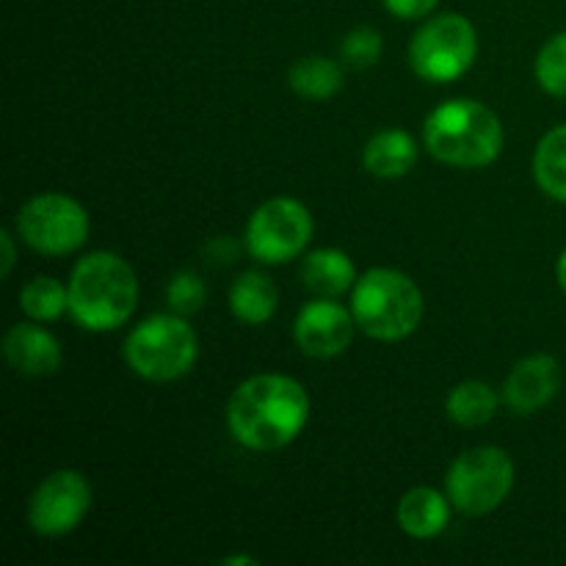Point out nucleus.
<instances>
[{"label":"nucleus","instance_id":"20","mask_svg":"<svg viewBox=\"0 0 566 566\" xmlns=\"http://www.w3.org/2000/svg\"><path fill=\"white\" fill-rule=\"evenodd\" d=\"M534 177L547 197L566 202V125L553 127L536 144Z\"/></svg>","mask_w":566,"mask_h":566},{"label":"nucleus","instance_id":"17","mask_svg":"<svg viewBox=\"0 0 566 566\" xmlns=\"http://www.w3.org/2000/svg\"><path fill=\"white\" fill-rule=\"evenodd\" d=\"M365 169L376 177H385V180H396L412 171L415 160H418V144L409 136L407 130H381L365 144Z\"/></svg>","mask_w":566,"mask_h":566},{"label":"nucleus","instance_id":"21","mask_svg":"<svg viewBox=\"0 0 566 566\" xmlns=\"http://www.w3.org/2000/svg\"><path fill=\"white\" fill-rule=\"evenodd\" d=\"M20 310L39 324L59 321L70 310V287H64L53 276H33L22 285Z\"/></svg>","mask_w":566,"mask_h":566},{"label":"nucleus","instance_id":"5","mask_svg":"<svg viewBox=\"0 0 566 566\" xmlns=\"http://www.w3.org/2000/svg\"><path fill=\"white\" fill-rule=\"evenodd\" d=\"M199 357V337L182 315H153L125 340V363L147 381L182 379Z\"/></svg>","mask_w":566,"mask_h":566},{"label":"nucleus","instance_id":"28","mask_svg":"<svg viewBox=\"0 0 566 566\" xmlns=\"http://www.w3.org/2000/svg\"><path fill=\"white\" fill-rule=\"evenodd\" d=\"M556 276H558V285H562V291L566 293V249L562 252V258H558V265H556Z\"/></svg>","mask_w":566,"mask_h":566},{"label":"nucleus","instance_id":"15","mask_svg":"<svg viewBox=\"0 0 566 566\" xmlns=\"http://www.w3.org/2000/svg\"><path fill=\"white\" fill-rule=\"evenodd\" d=\"M302 280L315 296L337 298L357 285V269L343 249H315L304 258Z\"/></svg>","mask_w":566,"mask_h":566},{"label":"nucleus","instance_id":"8","mask_svg":"<svg viewBox=\"0 0 566 566\" xmlns=\"http://www.w3.org/2000/svg\"><path fill=\"white\" fill-rule=\"evenodd\" d=\"M14 227L20 241H25L33 252L64 258L86 243L88 213L77 199L48 191L22 205Z\"/></svg>","mask_w":566,"mask_h":566},{"label":"nucleus","instance_id":"2","mask_svg":"<svg viewBox=\"0 0 566 566\" xmlns=\"http://www.w3.org/2000/svg\"><path fill=\"white\" fill-rule=\"evenodd\" d=\"M66 287L72 318L88 332L119 329L138 304L136 271L114 252H92L77 260Z\"/></svg>","mask_w":566,"mask_h":566},{"label":"nucleus","instance_id":"11","mask_svg":"<svg viewBox=\"0 0 566 566\" xmlns=\"http://www.w3.org/2000/svg\"><path fill=\"white\" fill-rule=\"evenodd\" d=\"M354 326L357 321H354L352 310L337 304L335 298L318 296L298 310L293 337L307 357L332 359L352 346Z\"/></svg>","mask_w":566,"mask_h":566},{"label":"nucleus","instance_id":"16","mask_svg":"<svg viewBox=\"0 0 566 566\" xmlns=\"http://www.w3.org/2000/svg\"><path fill=\"white\" fill-rule=\"evenodd\" d=\"M280 291L263 271H243L230 287V310L241 324L263 326L274 318Z\"/></svg>","mask_w":566,"mask_h":566},{"label":"nucleus","instance_id":"4","mask_svg":"<svg viewBox=\"0 0 566 566\" xmlns=\"http://www.w3.org/2000/svg\"><path fill=\"white\" fill-rule=\"evenodd\" d=\"M423 293L403 271L370 269L352 287V313L359 329L381 343L412 335L423 321Z\"/></svg>","mask_w":566,"mask_h":566},{"label":"nucleus","instance_id":"27","mask_svg":"<svg viewBox=\"0 0 566 566\" xmlns=\"http://www.w3.org/2000/svg\"><path fill=\"white\" fill-rule=\"evenodd\" d=\"M224 564L227 566H258V558H252V556H230V558H224Z\"/></svg>","mask_w":566,"mask_h":566},{"label":"nucleus","instance_id":"7","mask_svg":"<svg viewBox=\"0 0 566 566\" xmlns=\"http://www.w3.org/2000/svg\"><path fill=\"white\" fill-rule=\"evenodd\" d=\"M479 55V36L468 17H431L409 44V64L415 75L429 83H451L473 66Z\"/></svg>","mask_w":566,"mask_h":566},{"label":"nucleus","instance_id":"10","mask_svg":"<svg viewBox=\"0 0 566 566\" xmlns=\"http://www.w3.org/2000/svg\"><path fill=\"white\" fill-rule=\"evenodd\" d=\"M92 509V486L77 470H55L28 501V525L42 539L72 534Z\"/></svg>","mask_w":566,"mask_h":566},{"label":"nucleus","instance_id":"25","mask_svg":"<svg viewBox=\"0 0 566 566\" xmlns=\"http://www.w3.org/2000/svg\"><path fill=\"white\" fill-rule=\"evenodd\" d=\"M385 6L392 17H401V20H420V17L434 11L437 0H385Z\"/></svg>","mask_w":566,"mask_h":566},{"label":"nucleus","instance_id":"18","mask_svg":"<svg viewBox=\"0 0 566 566\" xmlns=\"http://www.w3.org/2000/svg\"><path fill=\"white\" fill-rule=\"evenodd\" d=\"M287 86L304 99H332L343 88V70L326 55H307L287 72Z\"/></svg>","mask_w":566,"mask_h":566},{"label":"nucleus","instance_id":"24","mask_svg":"<svg viewBox=\"0 0 566 566\" xmlns=\"http://www.w3.org/2000/svg\"><path fill=\"white\" fill-rule=\"evenodd\" d=\"M166 298H169V307L175 310L177 315H193L205 307L208 302V287L191 271H180V274L171 276L169 291H166Z\"/></svg>","mask_w":566,"mask_h":566},{"label":"nucleus","instance_id":"19","mask_svg":"<svg viewBox=\"0 0 566 566\" xmlns=\"http://www.w3.org/2000/svg\"><path fill=\"white\" fill-rule=\"evenodd\" d=\"M497 407H501V398L484 381H462V385L453 387L448 392V418L453 420L462 429H479L486 426L495 418Z\"/></svg>","mask_w":566,"mask_h":566},{"label":"nucleus","instance_id":"6","mask_svg":"<svg viewBox=\"0 0 566 566\" xmlns=\"http://www.w3.org/2000/svg\"><path fill=\"white\" fill-rule=\"evenodd\" d=\"M514 486V462L503 448L479 446L464 451L451 464L446 479V495L453 509L468 517H484L495 512Z\"/></svg>","mask_w":566,"mask_h":566},{"label":"nucleus","instance_id":"22","mask_svg":"<svg viewBox=\"0 0 566 566\" xmlns=\"http://www.w3.org/2000/svg\"><path fill=\"white\" fill-rule=\"evenodd\" d=\"M536 81L553 97H566V31L553 36L536 55Z\"/></svg>","mask_w":566,"mask_h":566},{"label":"nucleus","instance_id":"13","mask_svg":"<svg viewBox=\"0 0 566 566\" xmlns=\"http://www.w3.org/2000/svg\"><path fill=\"white\" fill-rule=\"evenodd\" d=\"M3 357L22 376H53L64 363L59 340L44 326L14 324L3 337Z\"/></svg>","mask_w":566,"mask_h":566},{"label":"nucleus","instance_id":"14","mask_svg":"<svg viewBox=\"0 0 566 566\" xmlns=\"http://www.w3.org/2000/svg\"><path fill=\"white\" fill-rule=\"evenodd\" d=\"M451 506L453 503L442 492L431 490V486H415L398 501V528L412 539H434L448 528Z\"/></svg>","mask_w":566,"mask_h":566},{"label":"nucleus","instance_id":"26","mask_svg":"<svg viewBox=\"0 0 566 566\" xmlns=\"http://www.w3.org/2000/svg\"><path fill=\"white\" fill-rule=\"evenodd\" d=\"M0 243H3V265H0V274L9 276L11 269L17 263V249H14V235L9 230L0 232Z\"/></svg>","mask_w":566,"mask_h":566},{"label":"nucleus","instance_id":"3","mask_svg":"<svg viewBox=\"0 0 566 566\" xmlns=\"http://www.w3.org/2000/svg\"><path fill=\"white\" fill-rule=\"evenodd\" d=\"M426 149L440 164L457 169H481L495 164L503 149V125L479 99H448L437 105L423 127Z\"/></svg>","mask_w":566,"mask_h":566},{"label":"nucleus","instance_id":"9","mask_svg":"<svg viewBox=\"0 0 566 566\" xmlns=\"http://www.w3.org/2000/svg\"><path fill=\"white\" fill-rule=\"evenodd\" d=\"M313 216L298 199L274 197L260 205L247 227V249L258 263L280 265L298 258L313 241Z\"/></svg>","mask_w":566,"mask_h":566},{"label":"nucleus","instance_id":"1","mask_svg":"<svg viewBox=\"0 0 566 566\" xmlns=\"http://www.w3.org/2000/svg\"><path fill=\"white\" fill-rule=\"evenodd\" d=\"M310 420V396L296 379L260 374L235 387L227 403V426L249 451H280L291 446Z\"/></svg>","mask_w":566,"mask_h":566},{"label":"nucleus","instance_id":"23","mask_svg":"<svg viewBox=\"0 0 566 566\" xmlns=\"http://www.w3.org/2000/svg\"><path fill=\"white\" fill-rule=\"evenodd\" d=\"M381 50H385L381 33L370 25H359L348 31L340 44V55L346 59V64L357 66V70L374 66L381 59Z\"/></svg>","mask_w":566,"mask_h":566},{"label":"nucleus","instance_id":"12","mask_svg":"<svg viewBox=\"0 0 566 566\" xmlns=\"http://www.w3.org/2000/svg\"><path fill=\"white\" fill-rule=\"evenodd\" d=\"M562 381L564 374L558 359L551 354H534L509 370L501 398L514 415H536L558 396Z\"/></svg>","mask_w":566,"mask_h":566}]
</instances>
